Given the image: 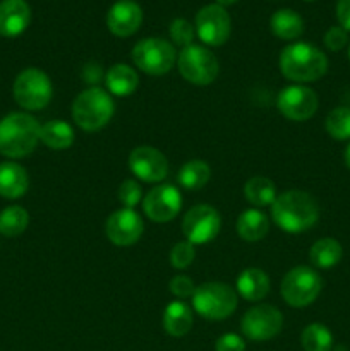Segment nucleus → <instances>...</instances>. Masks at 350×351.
<instances>
[{
  "mask_svg": "<svg viewBox=\"0 0 350 351\" xmlns=\"http://www.w3.org/2000/svg\"><path fill=\"white\" fill-rule=\"evenodd\" d=\"M30 225V215L21 206H9L0 213V233L3 237H19Z\"/></svg>",
  "mask_w": 350,
  "mask_h": 351,
  "instance_id": "nucleus-29",
  "label": "nucleus"
},
{
  "mask_svg": "<svg viewBox=\"0 0 350 351\" xmlns=\"http://www.w3.org/2000/svg\"><path fill=\"white\" fill-rule=\"evenodd\" d=\"M323 290V280L309 266H297L288 271L280 285V293L285 304L302 308L311 305Z\"/></svg>",
  "mask_w": 350,
  "mask_h": 351,
  "instance_id": "nucleus-6",
  "label": "nucleus"
},
{
  "mask_svg": "<svg viewBox=\"0 0 350 351\" xmlns=\"http://www.w3.org/2000/svg\"><path fill=\"white\" fill-rule=\"evenodd\" d=\"M326 132L336 141L350 139V108L336 106L326 117Z\"/></svg>",
  "mask_w": 350,
  "mask_h": 351,
  "instance_id": "nucleus-31",
  "label": "nucleus"
},
{
  "mask_svg": "<svg viewBox=\"0 0 350 351\" xmlns=\"http://www.w3.org/2000/svg\"><path fill=\"white\" fill-rule=\"evenodd\" d=\"M216 351H246V341L239 335L226 332L216 339L215 345Z\"/></svg>",
  "mask_w": 350,
  "mask_h": 351,
  "instance_id": "nucleus-37",
  "label": "nucleus"
},
{
  "mask_svg": "<svg viewBox=\"0 0 350 351\" xmlns=\"http://www.w3.org/2000/svg\"><path fill=\"white\" fill-rule=\"evenodd\" d=\"M129 170L134 177L148 184H158L168 175V161L153 146H137L129 154Z\"/></svg>",
  "mask_w": 350,
  "mask_h": 351,
  "instance_id": "nucleus-15",
  "label": "nucleus"
},
{
  "mask_svg": "<svg viewBox=\"0 0 350 351\" xmlns=\"http://www.w3.org/2000/svg\"><path fill=\"white\" fill-rule=\"evenodd\" d=\"M31 9L26 0H2L0 2V34L16 38L27 29Z\"/></svg>",
  "mask_w": 350,
  "mask_h": 351,
  "instance_id": "nucleus-18",
  "label": "nucleus"
},
{
  "mask_svg": "<svg viewBox=\"0 0 350 351\" xmlns=\"http://www.w3.org/2000/svg\"><path fill=\"white\" fill-rule=\"evenodd\" d=\"M211 177V168L202 160H191L184 163L178 170L177 180L185 191H199L205 187Z\"/></svg>",
  "mask_w": 350,
  "mask_h": 351,
  "instance_id": "nucleus-28",
  "label": "nucleus"
},
{
  "mask_svg": "<svg viewBox=\"0 0 350 351\" xmlns=\"http://www.w3.org/2000/svg\"><path fill=\"white\" fill-rule=\"evenodd\" d=\"M196 257V249L191 242L184 240L172 247L170 250V264L175 269H185L192 264Z\"/></svg>",
  "mask_w": 350,
  "mask_h": 351,
  "instance_id": "nucleus-34",
  "label": "nucleus"
},
{
  "mask_svg": "<svg viewBox=\"0 0 350 351\" xmlns=\"http://www.w3.org/2000/svg\"><path fill=\"white\" fill-rule=\"evenodd\" d=\"M343 160H345L347 168H349V170H350V144H349V146H347L345 154H343Z\"/></svg>",
  "mask_w": 350,
  "mask_h": 351,
  "instance_id": "nucleus-40",
  "label": "nucleus"
},
{
  "mask_svg": "<svg viewBox=\"0 0 350 351\" xmlns=\"http://www.w3.org/2000/svg\"><path fill=\"white\" fill-rule=\"evenodd\" d=\"M168 33H170L172 41H174L177 47L185 48L189 47V45H192V40H194L196 36V27L192 26L187 19H184V17H177V19H174L170 23Z\"/></svg>",
  "mask_w": 350,
  "mask_h": 351,
  "instance_id": "nucleus-32",
  "label": "nucleus"
},
{
  "mask_svg": "<svg viewBox=\"0 0 350 351\" xmlns=\"http://www.w3.org/2000/svg\"><path fill=\"white\" fill-rule=\"evenodd\" d=\"M323 41H325L328 50L340 51L347 43H349V33H347L342 26H333L326 31Z\"/></svg>",
  "mask_w": 350,
  "mask_h": 351,
  "instance_id": "nucleus-36",
  "label": "nucleus"
},
{
  "mask_svg": "<svg viewBox=\"0 0 350 351\" xmlns=\"http://www.w3.org/2000/svg\"><path fill=\"white\" fill-rule=\"evenodd\" d=\"M343 249L338 240L321 239L309 250V261L318 269H329L342 261Z\"/></svg>",
  "mask_w": 350,
  "mask_h": 351,
  "instance_id": "nucleus-26",
  "label": "nucleus"
},
{
  "mask_svg": "<svg viewBox=\"0 0 350 351\" xmlns=\"http://www.w3.org/2000/svg\"><path fill=\"white\" fill-rule=\"evenodd\" d=\"M349 60H350V47H349Z\"/></svg>",
  "mask_w": 350,
  "mask_h": 351,
  "instance_id": "nucleus-41",
  "label": "nucleus"
},
{
  "mask_svg": "<svg viewBox=\"0 0 350 351\" xmlns=\"http://www.w3.org/2000/svg\"><path fill=\"white\" fill-rule=\"evenodd\" d=\"M280 72L297 84L319 81L328 71V58L318 47L297 41L285 47L280 53Z\"/></svg>",
  "mask_w": 350,
  "mask_h": 351,
  "instance_id": "nucleus-2",
  "label": "nucleus"
},
{
  "mask_svg": "<svg viewBox=\"0 0 350 351\" xmlns=\"http://www.w3.org/2000/svg\"><path fill=\"white\" fill-rule=\"evenodd\" d=\"M239 295L226 283L209 281L196 287L192 295V308L208 321H223L235 312Z\"/></svg>",
  "mask_w": 350,
  "mask_h": 351,
  "instance_id": "nucleus-5",
  "label": "nucleus"
},
{
  "mask_svg": "<svg viewBox=\"0 0 350 351\" xmlns=\"http://www.w3.org/2000/svg\"><path fill=\"white\" fill-rule=\"evenodd\" d=\"M117 197L122 202L124 208L134 209L139 202H143V189L132 178H127L120 184L119 192H117Z\"/></svg>",
  "mask_w": 350,
  "mask_h": 351,
  "instance_id": "nucleus-33",
  "label": "nucleus"
},
{
  "mask_svg": "<svg viewBox=\"0 0 350 351\" xmlns=\"http://www.w3.org/2000/svg\"><path fill=\"white\" fill-rule=\"evenodd\" d=\"M235 291L247 302H259L270 293V278L263 269L249 267L244 269L237 278Z\"/></svg>",
  "mask_w": 350,
  "mask_h": 351,
  "instance_id": "nucleus-19",
  "label": "nucleus"
},
{
  "mask_svg": "<svg viewBox=\"0 0 350 351\" xmlns=\"http://www.w3.org/2000/svg\"><path fill=\"white\" fill-rule=\"evenodd\" d=\"M244 195L254 208H266L277 199V187L266 177H250L244 185Z\"/></svg>",
  "mask_w": 350,
  "mask_h": 351,
  "instance_id": "nucleus-27",
  "label": "nucleus"
},
{
  "mask_svg": "<svg viewBox=\"0 0 350 351\" xmlns=\"http://www.w3.org/2000/svg\"><path fill=\"white\" fill-rule=\"evenodd\" d=\"M235 2H239V0H216V3L222 7H229V5H233Z\"/></svg>",
  "mask_w": 350,
  "mask_h": 351,
  "instance_id": "nucleus-39",
  "label": "nucleus"
},
{
  "mask_svg": "<svg viewBox=\"0 0 350 351\" xmlns=\"http://www.w3.org/2000/svg\"><path fill=\"white\" fill-rule=\"evenodd\" d=\"M301 343L304 351H331L333 348V335L325 324L305 326L301 335Z\"/></svg>",
  "mask_w": 350,
  "mask_h": 351,
  "instance_id": "nucleus-30",
  "label": "nucleus"
},
{
  "mask_svg": "<svg viewBox=\"0 0 350 351\" xmlns=\"http://www.w3.org/2000/svg\"><path fill=\"white\" fill-rule=\"evenodd\" d=\"M196 34L208 47H222L232 31V21L225 7L209 3L196 14Z\"/></svg>",
  "mask_w": 350,
  "mask_h": 351,
  "instance_id": "nucleus-11",
  "label": "nucleus"
},
{
  "mask_svg": "<svg viewBox=\"0 0 350 351\" xmlns=\"http://www.w3.org/2000/svg\"><path fill=\"white\" fill-rule=\"evenodd\" d=\"M168 290H170V293L177 298H192V295H194L196 291V285L189 276L177 274V276L172 278L170 283H168Z\"/></svg>",
  "mask_w": 350,
  "mask_h": 351,
  "instance_id": "nucleus-35",
  "label": "nucleus"
},
{
  "mask_svg": "<svg viewBox=\"0 0 350 351\" xmlns=\"http://www.w3.org/2000/svg\"><path fill=\"white\" fill-rule=\"evenodd\" d=\"M283 328V315L273 305L261 304L249 308L240 321L244 336L250 341H268Z\"/></svg>",
  "mask_w": 350,
  "mask_h": 351,
  "instance_id": "nucleus-13",
  "label": "nucleus"
},
{
  "mask_svg": "<svg viewBox=\"0 0 350 351\" xmlns=\"http://www.w3.org/2000/svg\"><path fill=\"white\" fill-rule=\"evenodd\" d=\"M182 194L175 185L161 184L143 197V211L153 223H168L180 213Z\"/></svg>",
  "mask_w": 350,
  "mask_h": 351,
  "instance_id": "nucleus-14",
  "label": "nucleus"
},
{
  "mask_svg": "<svg viewBox=\"0 0 350 351\" xmlns=\"http://www.w3.org/2000/svg\"><path fill=\"white\" fill-rule=\"evenodd\" d=\"M318 95L304 84H292L281 89L277 98V108L292 122H305L318 112Z\"/></svg>",
  "mask_w": 350,
  "mask_h": 351,
  "instance_id": "nucleus-12",
  "label": "nucleus"
},
{
  "mask_svg": "<svg viewBox=\"0 0 350 351\" xmlns=\"http://www.w3.org/2000/svg\"><path fill=\"white\" fill-rule=\"evenodd\" d=\"M115 113V103L106 89L91 86L75 96L72 103V119L75 125L86 132L102 130L112 120Z\"/></svg>",
  "mask_w": 350,
  "mask_h": 351,
  "instance_id": "nucleus-4",
  "label": "nucleus"
},
{
  "mask_svg": "<svg viewBox=\"0 0 350 351\" xmlns=\"http://www.w3.org/2000/svg\"><path fill=\"white\" fill-rule=\"evenodd\" d=\"M222 228V218L215 208L208 204H198L185 213L182 219V232L192 245L209 243Z\"/></svg>",
  "mask_w": 350,
  "mask_h": 351,
  "instance_id": "nucleus-10",
  "label": "nucleus"
},
{
  "mask_svg": "<svg viewBox=\"0 0 350 351\" xmlns=\"http://www.w3.org/2000/svg\"><path fill=\"white\" fill-rule=\"evenodd\" d=\"M75 134L71 123L64 120H50L43 123L40 130V141L54 151H65L74 144Z\"/></svg>",
  "mask_w": 350,
  "mask_h": 351,
  "instance_id": "nucleus-23",
  "label": "nucleus"
},
{
  "mask_svg": "<svg viewBox=\"0 0 350 351\" xmlns=\"http://www.w3.org/2000/svg\"><path fill=\"white\" fill-rule=\"evenodd\" d=\"M130 57H132L134 65L141 72L150 75L167 74L177 60L174 45L161 38H144V40L137 41Z\"/></svg>",
  "mask_w": 350,
  "mask_h": 351,
  "instance_id": "nucleus-7",
  "label": "nucleus"
},
{
  "mask_svg": "<svg viewBox=\"0 0 350 351\" xmlns=\"http://www.w3.org/2000/svg\"><path fill=\"white\" fill-rule=\"evenodd\" d=\"M106 91L110 95L126 98L130 96L139 86V75L134 71V67L127 64H115L106 71L105 75Z\"/></svg>",
  "mask_w": 350,
  "mask_h": 351,
  "instance_id": "nucleus-21",
  "label": "nucleus"
},
{
  "mask_svg": "<svg viewBox=\"0 0 350 351\" xmlns=\"http://www.w3.org/2000/svg\"><path fill=\"white\" fill-rule=\"evenodd\" d=\"M336 19L340 26L349 33L350 31V0H338L336 2Z\"/></svg>",
  "mask_w": 350,
  "mask_h": 351,
  "instance_id": "nucleus-38",
  "label": "nucleus"
},
{
  "mask_svg": "<svg viewBox=\"0 0 350 351\" xmlns=\"http://www.w3.org/2000/svg\"><path fill=\"white\" fill-rule=\"evenodd\" d=\"M41 125L30 113H9L0 120V154L7 158H24L36 149Z\"/></svg>",
  "mask_w": 350,
  "mask_h": 351,
  "instance_id": "nucleus-3",
  "label": "nucleus"
},
{
  "mask_svg": "<svg viewBox=\"0 0 350 351\" xmlns=\"http://www.w3.org/2000/svg\"><path fill=\"white\" fill-rule=\"evenodd\" d=\"M305 2H314V0H305Z\"/></svg>",
  "mask_w": 350,
  "mask_h": 351,
  "instance_id": "nucleus-42",
  "label": "nucleus"
},
{
  "mask_svg": "<svg viewBox=\"0 0 350 351\" xmlns=\"http://www.w3.org/2000/svg\"><path fill=\"white\" fill-rule=\"evenodd\" d=\"M270 29L280 40H297L304 33V21L295 10L280 9L271 16Z\"/></svg>",
  "mask_w": 350,
  "mask_h": 351,
  "instance_id": "nucleus-25",
  "label": "nucleus"
},
{
  "mask_svg": "<svg viewBox=\"0 0 350 351\" xmlns=\"http://www.w3.org/2000/svg\"><path fill=\"white\" fill-rule=\"evenodd\" d=\"M143 24V9L134 0H117L106 14L110 33L119 38H129Z\"/></svg>",
  "mask_w": 350,
  "mask_h": 351,
  "instance_id": "nucleus-17",
  "label": "nucleus"
},
{
  "mask_svg": "<svg viewBox=\"0 0 350 351\" xmlns=\"http://www.w3.org/2000/svg\"><path fill=\"white\" fill-rule=\"evenodd\" d=\"M27 171L14 161L0 163V195L3 199H19L26 194Z\"/></svg>",
  "mask_w": 350,
  "mask_h": 351,
  "instance_id": "nucleus-20",
  "label": "nucleus"
},
{
  "mask_svg": "<svg viewBox=\"0 0 350 351\" xmlns=\"http://www.w3.org/2000/svg\"><path fill=\"white\" fill-rule=\"evenodd\" d=\"M178 72L185 81L196 86H208L218 77L220 65L211 50L202 45H189L177 57Z\"/></svg>",
  "mask_w": 350,
  "mask_h": 351,
  "instance_id": "nucleus-9",
  "label": "nucleus"
},
{
  "mask_svg": "<svg viewBox=\"0 0 350 351\" xmlns=\"http://www.w3.org/2000/svg\"><path fill=\"white\" fill-rule=\"evenodd\" d=\"M12 93L14 99L21 108L36 112V110L45 108L50 103L54 88H51L50 77L43 71L30 67L24 69L17 75L12 86Z\"/></svg>",
  "mask_w": 350,
  "mask_h": 351,
  "instance_id": "nucleus-8",
  "label": "nucleus"
},
{
  "mask_svg": "<svg viewBox=\"0 0 350 351\" xmlns=\"http://www.w3.org/2000/svg\"><path fill=\"white\" fill-rule=\"evenodd\" d=\"M143 232L144 221L134 209H119L106 219L105 233L110 242L117 247L134 245L141 239Z\"/></svg>",
  "mask_w": 350,
  "mask_h": 351,
  "instance_id": "nucleus-16",
  "label": "nucleus"
},
{
  "mask_svg": "<svg viewBox=\"0 0 350 351\" xmlns=\"http://www.w3.org/2000/svg\"><path fill=\"white\" fill-rule=\"evenodd\" d=\"M268 230H270V219L257 208L240 213L239 219H237V233L246 242H257V240L264 239Z\"/></svg>",
  "mask_w": 350,
  "mask_h": 351,
  "instance_id": "nucleus-24",
  "label": "nucleus"
},
{
  "mask_svg": "<svg viewBox=\"0 0 350 351\" xmlns=\"http://www.w3.org/2000/svg\"><path fill=\"white\" fill-rule=\"evenodd\" d=\"M192 328V311L187 304L175 300L163 312V329L174 338H182Z\"/></svg>",
  "mask_w": 350,
  "mask_h": 351,
  "instance_id": "nucleus-22",
  "label": "nucleus"
},
{
  "mask_svg": "<svg viewBox=\"0 0 350 351\" xmlns=\"http://www.w3.org/2000/svg\"><path fill=\"white\" fill-rule=\"evenodd\" d=\"M271 218L283 232L297 235L318 223L319 208L312 195L304 191H287L271 204Z\"/></svg>",
  "mask_w": 350,
  "mask_h": 351,
  "instance_id": "nucleus-1",
  "label": "nucleus"
}]
</instances>
